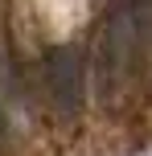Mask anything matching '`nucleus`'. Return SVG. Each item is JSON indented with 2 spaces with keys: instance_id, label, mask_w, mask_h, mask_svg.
<instances>
[{
  "instance_id": "f257e3e1",
  "label": "nucleus",
  "mask_w": 152,
  "mask_h": 156,
  "mask_svg": "<svg viewBox=\"0 0 152 156\" xmlns=\"http://www.w3.org/2000/svg\"><path fill=\"white\" fill-rule=\"evenodd\" d=\"M49 90H54V103L70 115L82 103V49L78 45H58L49 49Z\"/></svg>"
},
{
  "instance_id": "f03ea898",
  "label": "nucleus",
  "mask_w": 152,
  "mask_h": 156,
  "mask_svg": "<svg viewBox=\"0 0 152 156\" xmlns=\"http://www.w3.org/2000/svg\"><path fill=\"white\" fill-rule=\"evenodd\" d=\"M140 37V16L132 12V4H115V12L107 16V29H103V66L111 70H123L132 62V45Z\"/></svg>"
},
{
  "instance_id": "7ed1b4c3",
  "label": "nucleus",
  "mask_w": 152,
  "mask_h": 156,
  "mask_svg": "<svg viewBox=\"0 0 152 156\" xmlns=\"http://www.w3.org/2000/svg\"><path fill=\"white\" fill-rule=\"evenodd\" d=\"M4 132H8V127H4V111H0V140H4Z\"/></svg>"
}]
</instances>
